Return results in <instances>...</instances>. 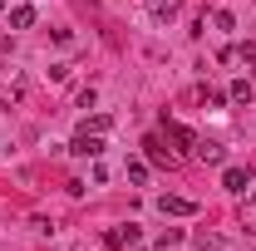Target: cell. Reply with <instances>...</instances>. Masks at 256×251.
Listing matches in <instances>:
<instances>
[{
    "label": "cell",
    "mask_w": 256,
    "mask_h": 251,
    "mask_svg": "<svg viewBox=\"0 0 256 251\" xmlns=\"http://www.w3.org/2000/svg\"><path fill=\"white\" fill-rule=\"evenodd\" d=\"M158 212L162 217H197V202L192 197H158Z\"/></svg>",
    "instance_id": "obj_1"
},
{
    "label": "cell",
    "mask_w": 256,
    "mask_h": 251,
    "mask_svg": "<svg viewBox=\"0 0 256 251\" xmlns=\"http://www.w3.org/2000/svg\"><path fill=\"white\" fill-rule=\"evenodd\" d=\"M69 148H74L79 158H98L104 153V133H84V128H79V138H74Z\"/></svg>",
    "instance_id": "obj_2"
},
{
    "label": "cell",
    "mask_w": 256,
    "mask_h": 251,
    "mask_svg": "<svg viewBox=\"0 0 256 251\" xmlns=\"http://www.w3.org/2000/svg\"><path fill=\"white\" fill-rule=\"evenodd\" d=\"M138 242H143V232H138L133 222H128V226H114V232H108V246H114V251H118V246H138Z\"/></svg>",
    "instance_id": "obj_3"
},
{
    "label": "cell",
    "mask_w": 256,
    "mask_h": 251,
    "mask_svg": "<svg viewBox=\"0 0 256 251\" xmlns=\"http://www.w3.org/2000/svg\"><path fill=\"white\" fill-rule=\"evenodd\" d=\"M222 188L226 192H252V172H246V168H226V172H222Z\"/></svg>",
    "instance_id": "obj_4"
},
{
    "label": "cell",
    "mask_w": 256,
    "mask_h": 251,
    "mask_svg": "<svg viewBox=\"0 0 256 251\" xmlns=\"http://www.w3.org/2000/svg\"><path fill=\"white\" fill-rule=\"evenodd\" d=\"M192 153L202 158V162H222L226 148H222V143H212V138H197V148H192Z\"/></svg>",
    "instance_id": "obj_5"
},
{
    "label": "cell",
    "mask_w": 256,
    "mask_h": 251,
    "mask_svg": "<svg viewBox=\"0 0 256 251\" xmlns=\"http://www.w3.org/2000/svg\"><path fill=\"white\" fill-rule=\"evenodd\" d=\"M162 128H168V138H172L178 148H197V133H192L188 124H162Z\"/></svg>",
    "instance_id": "obj_6"
},
{
    "label": "cell",
    "mask_w": 256,
    "mask_h": 251,
    "mask_svg": "<svg viewBox=\"0 0 256 251\" xmlns=\"http://www.w3.org/2000/svg\"><path fill=\"white\" fill-rule=\"evenodd\" d=\"M143 148H148V158H153L158 168H178V158H172V153H168V148H162V138H148Z\"/></svg>",
    "instance_id": "obj_7"
},
{
    "label": "cell",
    "mask_w": 256,
    "mask_h": 251,
    "mask_svg": "<svg viewBox=\"0 0 256 251\" xmlns=\"http://www.w3.org/2000/svg\"><path fill=\"white\" fill-rule=\"evenodd\" d=\"M34 25V5H15L10 10V30H30Z\"/></svg>",
    "instance_id": "obj_8"
},
{
    "label": "cell",
    "mask_w": 256,
    "mask_h": 251,
    "mask_svg": "<svg viewBox=\"0 0 256 251\" xmlns=\"http://www.w3.org/2000/svg\"><path fill=\"white\" fill-rule=\"evenodd\" d=\"M148 10H153L158 20H168V15H178V10H182V0H148Z\"/></svg>",
    "instance_id": "obj_9"
},
{
    "label": "cell",
    "mask_w": 256,
    "mask_h": 251,
    "mask_svg": "<svg viewBox=\"0 0 256 251\" xmlns=\"http://www.w3.org/2000/svg\"><path fill=\"white\" fill-rule=\"evenodd\" d=\"M252 79H236V84H232V89H226V98H236V104H252Z\"/></svg>",
    "instance_id": "obj_10"
},
{
    "label": "cell",
    "mask_w": 256,
    "mask_h": 251,
    "mask_svg": "<svg viewBox=\"0 0 256 251\" xmlns=\"http://www.w3.org/2000/svg\"><path fill=\"white\" fill-rule=\"evenodd\" d=\"M114 128V118L108 114H94V118H84V133H108Z\"/></svg>",
    "instance_id": "obj_11"
},
{
    "label": "cell",
    "mask_w": 256,
    "mask_h": 251,
    "mask_svg": "<svg viewBox=\"0 0 256 251\" xmlns=\"http://www.w3.org/2000/svg\"><path fill=\"white\" fill-rule=\"evenodd\" d=\"M124 172H128V182H148V162H138V158H133V162H128Z\"/></svg>",
    "instance_id": "obj_12"
},
{
    "label": "cell",
    "mask_w": 256,
    "mask_h": 251,
    "mask_svg": "<svg viewBox=\"0 0 256 251\" xmlns=\"http://www.w3.org/2000/svg\"><path fill=\"white\" fill-rule=\"evenodd\" d=\"M236 60L246 64V74H256V44H242V50H236Z\"/></svg>",
    "instance_id": "obj_13"
},
{
    "label": "cell",
    "mask_w": 256,
    "mask_h": 251,
    "mask_svg": "<svg viewBox=\"0 0 256 251\" xmlns=\"http://www.w3.org/2000/svg\"><path fill=\"white\" fill-rule=\"evenodd\" d=\"M212 25H217V30H236V15H232V10H217Z\"/></svg>",
    "instance_id": "obj_14"
},
{
    "label": "cell",
    "mask_w": 256,
    "mask_h": 251,
    "mask_svg": "<svg viewBox=\"0 0 256 251\" xmlns=\"http://www.w3.org/2000/svg\"><path fill=\"white\" fill-rule=\"evenodd\" d=\"M202 104H207V108H222L226 94H217V89H202Z\"/></svg>",
    "instance_id": "obj_15"
},
{
    "label": "cell",
    "mask_w": 256,
    "mask_h": 251,
    "mask_svg": "<svg viewBox=\"0 0 256 251\" xmlns=\"http://www.w3.org/2000/svg\"><path fill=\"white\" fill-rule=\"evenodd\" d=\"M158 242H162V246H178V242H182V226H168V232H162Z\"/></svg>",
    "instance_id": "obj_16"
},
{
    "label": "cell",
    "mask_w": 256,
    "mask_h": 251,
    "mask_svg": "<svg viewBox=\"0 0 256 251\" xmlns=\"http://www.w3.org/2000/svg\"><path fill=\"white\" fill-rule=\"evenodd\" d=\"M0 10H5V0H0Z\"/></svg>",
    "instance_id": "obj_17"
}]
</instances>
